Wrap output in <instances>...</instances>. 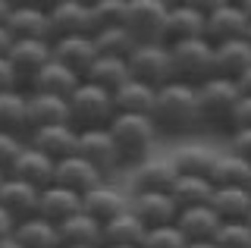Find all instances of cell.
<instances>
[{
    "label": "cell",
    "instance_id": "11a10c76",
    "mask_svg": "<svg viewBox=\"0 0 251 248\" xmlns=\"http://www.w3.org/2000/svg\"><path fill=\"white\" fill-rule=\"evenodd\" d=\"M157 3H160V6H167V10H170V6H176L179 0H157Z\"/></svg>",
    "mask_w": 251,
    "mask_h": 248
},
{
    "label": "cell",
    "instance_id": "e575fe53",
    "mask_svg": "<svg viewBox=\"0 0 251 248\" xmlns=\"http://www.w3.org/2000/svg\"><path fill=\"white\" fill-rule=\"evenodd\" d=\"M170 195L179 207H195V204H207L210 195H214V185H210L207 176H176Z\"/></svg>",
    "mask_w": 251,
    "mask_h": 248
},
{
    "label": "cell",
    "instance_id": "ba28073f",
    "mask_svg": "<svg viewBox=\"0 0 251 248\" xmlns=\"http://www.w3.org/2000/svg\"><path fill=\"white\" fill-rule=\"evenodd\" d=\"M163 22H167V6H160L157 0H126L123 25L138 44L163 41Z\"/></svg>",
    "mask_w": 251,
    "mask_h": 248
},
{
    "label": "cell",
    "instance_id": "d6986e66",
    "mask_svg": "<svg viewBox=\"0 0 251 248\" xmlns=\"http://www.w3.org/2000/svg\"><path fill=\"white\" fill-rule=\"evenodd\" d=\"M10 176H13V179L28 182V185H35V189H44V185L53 182V160L47 157V154L35 151L25 142V148L19 151V157H16L13 167H10Z\"/></svg>",
    "mask_w": 251,
    "mask_h": 248
},
{
    "label": "cell",
    "instance_id": "3957f363",
    "mask_svg": "<svg viewBox=\"0 0 251 248\" xmlns=\"http://www.w3.org/2000/svg\"><path fill=\"white\" fill-rule=\"evenodd\" d=\"M107 132L113 138L116 151H120L123 167H135L141 160H148L151 145L157 138V129L151 123V116L145 113H116L107 123Z\"/></svg>",
    "mask_w": 251,
    "mask_h": 248
},
{
    "label": "cell",
    "instance_id": "836d02e7",
    "mask_svg": "<svg viewBox=\"0 0 251 248\" xmlns=\"http://www.w3.org/2000/svg\"><path fill=\"white\" fill-rule=\"evenodd\" d=\"M151 100H154V88L145 82H123L120 88L113 91V104H116V113H145L151 110Z\"/></svg>",
    "mask_w": 251,
    "mask_h": 248
},
{
    "label": "cell",
    "instance_id": "6125c7cd",
    "mask_svg": "<svg viewBox=\"0 0 251 248\" xmlns=\"http://www.w3.org/2000/svg\"><path fill=\"white\" fill-rule=\"evenodd\" d=\"M245 223H248V226H251V214H248V220H245Z\"/></svg>",
    "mask_w": 251,
    "mask_h": 248
},
{
    "label": "cell",
    "instance_id": "6f0895ef",
    "mask_svg": "<svg viewBox=\"0 0 251 248\" xmlns=\"http://www.w3.org/2000/svg\"><path fill=\"white\" fill-rule=\"evenodd\" d=\"M63 248H98V245H63Z\"/></svg>",
    "mask_w": 251,
    "mask_h": 248
},
{
    "label": "cell",
    "instance_id": "680465c9",
    "mask_svg": "<svg viewBox=\"0 0 251 248\" xmlns=\"http://www.w3.org/2000/svg\"><path fill=\"white\" fill-rule=\"evenodd\" d=\"M6 176H10V173H6V170H0V185H3V179H6Z\"/></svg>",
    "mask_w": 251,
    "mask_h": 248
},
{
    "label": "cell",
    "instance_id": "be15d7a7",
    "mask_svg": "<svg viewBox=\"0 0 251 248\" xmlns=\"http://www.w3.org/2000/svg\"><path fill=\"white\" fill-rule=\"evenodd\" d=\"M248 192H251V182H248Z\"/></svg>",
    "mask_w": 251,
    "mask_h": 248
},
{
    "label": "cell",
    "instance_id": "ac0fdd59",
    "mask_svg": "<svg viewBox=\"0 0 251 248\" xmlns=\"http://www.w3.org/2000/svg\"><path fill=\"white\" fill-rule=\"evenodd\" d=\"M38 192H41V189L6 176L3 185H0V207L13 217V223L25 220V217H35L38 214Z\"/></svg>",
    "mask_w": 251,
    "mask_h": 248
},
{
    "label": "cell",
    "instance_id": "cb8c5ba5",
    "mask_svg": "<svg viewBox=\"0 0 251 248\" xmlns=\"http://www.w3.org/2000/svg\"><path fill=\"white\" fill-rule=\"evenodd\" d=\"M248 66H251L248 38H232V41L214 44V75H223V79L235 82Z\"/></svg>",
    "mask_w": 251,
    "mask_h": 248
},
{
    "label": "cell",
    "instance_id": "277c9868",
    "mask_svg": "<svg viewBox=\"0 0 251 248\" xmlns=\"http://www.w3.org/2000/svg\"><path fill=\"white\" fill-rule=\"evenodd\" d=\"M66 107H69V126H75L78 132L82 129H100L116 116L113 95L94 82H85V79L66 98Z\"/></svg>",
    "mask_w": 251,
    "mask_h": 248
},
{
    "label": "cell",
    "instance_id": "f5cc1de1",
    "mask_svg": "<svg viewBox=\"0 0 251 248\" xmlns=\"http://www.w3.org/2000/svg\"><path fill=\"white\" fill-rule=\"evenodd\" d=\"M235 3H239V10L245 13V16H248V22H251V0H235Z\"/></svg>",
    "mask_w": 251,
    "mask_h": 248
},
{
    "label": "cell",
    "instance_id": "8992f818",
    "mask_svg": "<svg viewBox=\"0 0 251 248\" xmlns=\"http://www.w3.org/2000/svg\"><path fill=\"white\" fill-rule=\"evenodd\" d=\"M129 63V75L135 82H145L151 88H160V85L173 82V63H170V48L163 41H148L138 44L135 50L126 57Z\"/></svg>",
    "mask_w": 251,
    "mask_h": 248
},
{
    "label": "cell",
    "instance_id": "91938a15",
    "mask_svg": "<svg viewBox=\"0 0 251 248\" xmlns=\"http://www.w3.org/2000/svg\"><path fill=\"white\" fill-rule=\"evenodd\" d=\"M107 248H138V245H107Z\"/></svg>",
    "mask_w": 251,
    "mask_h": 248
},
{
    "label": "cell",
    "instance_id": "b9f144b4",
    "mask_svg": "<svg viewBox=\"0 0 251 248\" xmlns=\"http://www.w3.org/2000/svg\"><path fill=\"white\" fill-rule=\"evenodd\" d=\"M229 151L251 164V129H232L229 132Z\"/></svg>",
    "mask_w": 251,
    "mask_h": 248
},
{
    "label": "cell",
    "instance_id": "484cf974",
    "mask_svg": "<svg viewBox=\"0 0 251 248\" xmlns=\"http://www.w3.org/2000/svg\"><path fill=\"white\" fill-rule=\"evenodd\" d=\"M6 28H10L13 38H47L50 41V19H47V10L35 3H22L13 6L10 16H6Z\"/></svg>",
    "mask_w": 251,
    "mask_h": 248
},
{
    "label": "cell",
    "instance_id": "52a82bcc",
    "mask_svg": "<svg viewBox=\"0 0 251 248\" xmlns=\"http://www.w3.org/2000/svg\"><path fill=\"white\" fill-rule=\"evenodd\" d=\"M75 154L88 160V164L98 170L104 179H107V176H113L116 170L123 167L120 151H116V145H113V138H110L107 126H100V129H82V132H78V142H75Z\"/></svg>",
    "mask_w": 251,
    "mask_h": 248
},
{
    "label": "cell",
    "instance_id": "db71d44e",
    "mask_svg": "<svg viewBox=\"0 0 251 248\" xmlns=\"http://www.w3.org/2000/svg\"><path fill=\"white\" fill-rule=\"evenodd\" d=\"M185 248H217V245L214 242H188Z\"/></svg>",
    "mask_w": 251,
    "mask_h": 248
},
{
    "label": "cell",
    "instance_id": "e7e4bbea",
    "mask_svg": "<svg viewBox=\"0 0 251 248\" xmlns=\"http://www.w3.org/2000/svg\"><path fill=\"white\" fill-rule=\"evenodd\" d=\"M232 3H235V0H232Z\"/></svg>",
    "mask_w": 251,
    "mask_h": 248
},
{
    "label": "cell",
    "instance_id": "c3c4849f",
    "mask_svg": "<svg viewBox=\"0 0 251 248\" xmlns=\"http://www.w3.org/2000/svg\"><path fill=\"white\" fill-rule=\"evenodd\" d=\"M10 44H13V35H10V28H6V25H0V57H6Z\"/></svg>",
    "mask_w": 251,
    "mask_h": 248
},
{
    "label": "cell",
    "instance_id": "9a60e30c",
    "mask_svg": "<svg viewBox=\"0 0 251 248\" xmlns=\"http://www.w3.org/2000/svg\"><path fill=\"white\" fill-rule=\"evenodd\" d=\"M53 182L63 185V189H73L75 195H85V192H91L94 185L104 182V176H100L85 157L69 154V157H63V160L53 164Z\"/></svg>",
    "mask_w": 251,
    "mask_h": 248
},
{
    "label": "cell",
    "instance_id": "d4e9b609",
    "mask_svg": "<svg viewBox=\"0 0 251 248\" xmlns=\"http://www.w3.org/2000/svg\"><path fill=\"white\" fill-rule=\"evenodd\" d=\"M176 167L173 160H141L132 167V192H170L176 182Z\"/></svg>",
    "mask_w": 251,
    "mask_h": 248
},
{
    "label": "cell",
    "instance_id": "4fadbf2b",
    "mask_svg": "<svg viewBox=\"0 0 251 248\" xmlns=\"http://www.w3.org/2000/svg\"><path fill=\"white\" fill-rule=\"evenodd\" d=\"M47 19H50V41L66 35H94L88 0H66V3L47 10Z\"/></svg>",
    "mask_w": 251,
    "mask_h": 248
},
{
    "label": "cell",
    "instance_id": "6da1fadb",
    "mask_svg": "<svg viewBox=\"0 0 251 248\" xmlns=\"http://www.w3.org/2000/svg\"><path fill=\"white\" fill-rule=\"evenodd\" d=\"M151 116L157 135H188L198 129V104H195V85L185 82H167L154 88Z\"/></svg>",
    "mask_w": 251,
    "mask_h": 248
},
{
    "label": "cell",
    "instance_id": "4316f807",
    "mask_svg": "<svg viewBox=\"0 0 251 248\" xmlns=\"http://www.w3.org/2000/svg\"><path fill=\"white\" fill-rule=\"evenodd\" d=\"M204 32V16L198 10L185 3H176L167 10V22H163V44L188 41V38H201Z\"/></svg>",
    "mask_w": 251,
    "mask_h": 248
},
{
    "label": "cell",
    "instance_id": "7402d4cb",
    "mask_svg": "<svg viewBox=\"0 0 251 248\" xmlns=\"http://www.w3.org/2000/svg\"><path fill=\"white\" fill-rule=\"evenodd\" d=\"M75 211H82V195H75L73 189L50 182L38 192V214L50 223H63L66 217H73Z\"/></svg>",
    "mask_w": 251,
    "mask_h": 248
},
{
    "label": "cell",
    "instance_id": "816d5d0a",
    "mask_svg": "<svg viewBox=\"0 0 251 248\" xmlns=\"http://www.w3.org/2000/svg\"><path fill=\"white\" fill-rule=\"evenodd\" d=\"M10 10H13V6L6 3V0H0V25H6V16H10Z\"/></svg>",
    "mask_w": 251,
    "mask_h": 248
},
{
    "label": "cell",
    "instance_id": "681fc988",
    "mask_svg": "<svg viewBox=\"0 0 251 248\" xmlns=\"http://www.w3.org/2000/svg\"><path fill=\"white\" fill-rule=\"evenodd\" d=\"M35 6H41V10H53V6H60V3H66V0H31Z\"/></svg>",
    "mask_w": 251,
    "mask_h": 248
},
{
    "label": "cell",
    "instance_id": "f6af8a7d",
    "mask_svg": "<svg viewBox=\"0 0 251 248\" xmlns=\"http://www.w3.org/2000/svg\"><path fill=\"white\" fill-rule=\"evenodd\" d=\"M179 3H185V6H192V10H198L201 16H207V13H214L217 6L232 3V0H179Z\"/></svg>",
    "mask_w": 251,
    "mask_h": 248
},
{
    "label": "cell",
    "instance_id": "d6a6232c",
    "mask_svg": "<svg viewBox=\"0 0 251 248\" xmlns=\"http://www.w3.org/2000/svg\"><path fill=\"white\" fill-rule=\"evenodd\" d=\"M129 79H132V75H129V63H126L123 57H104V53H98V60H94L91 69L85 73V82L100 85V88L110 91V95H113L123 82H129Z\"/></svg>",
    "mask_w": 251,
    "mask_h": 248
},
{
    "label": "cell",
    "instance_id": "94428289",
    "mask_svg": "<svg viewBox=\"0 0 251 248\" xmlns=\"http://www.w3.org/2000/svg\"><path fill=\"white\" fill-rule=\"evenodd\" d=\"M245 38H248V44H251V22H248V35Z\"/></svg>",
    "mask_w": 251,
    "mask_h": 248
},
{
    "label": "cell",
    "instance_id": "d590c367",
    "mask_svg": "<svg viewBox=\"0 0 251 248\" xmlns=\"http://www.w3.org/2000/svg\"><path fill=\"white\" fill-rule=\"evenodd\" d=\"M217 151L204 148V145H188V148L173 154V167H176L179 176H207L210 167H214Z\"/></svg>",
    "mask_w": 251,
    "mask_h": 248
},
{
    "label": "cell",
    "instance_id": "f907efd6",
    "mask_svg": "<svg viewBox=\"0 0 251 248\" xmlns=\"http://www.w3.org/2000/svg\"><path fill=\"white\" fill-rule=\"evenodd\" d=\"M0 248H22V245H19V239H16L13 232H10V236H3V239H0Z\"/></svg>",
    "mask_w": 251,
    "mask_h": 248
},
{
    "label": "cell",
    "instance_id": "9c48e42d",
    "mask_svg": "<svg viewBox=\"0 0 251 248\" xmlns=\"http://www.w3.org/2000/svg\"><path fill=\"white\" fill-rule=\"evenodd\" d=\"M6 60L19 75V85L28 88V82L38 75V69L50 60V41L47 38H13Z\"/></svg>",
    "mask_w": 251,
    "mask_h": 248
},
{
    "label": "cell",
    "instance_id": "30bf717a",
    "mask_svg": "<svg viewBox=\"0 0 251 248\" xmlns=\"http://www.w3.org/2000/svg\"><path fill=\"white\" fill-rule=\"evenodd\" d=\"M129 211L145 223V229H151V226H170V223H176L179 204L173 201L170 192H132Z\"/></svg>",
    "mask_w": 251,
    "mask_h": 248
},
{
    "label": "cell",
    "instance_id": "74e56055",
    "mask_svg": "<svg viewBox=\"0 0 251 248\" xmlns=\"http://www.w3.org/2000/svg\"><path fill=\"white\" fill-rule=\"evenodd\" d=\"M88 10H91L94 32H100V28L123 25V19H126V0H88Z\"/></svg>",
    "mask_w": 251,
    "mask_h": 248
},
{
    "label": "cell",
    "instance_id": "ffe728a7",
    "mask_svg": "<svg viewBox=\"0 0 251 248\" xmlns=\"http://www.w3.org/2000/svg\"><path fill=\"white\" fill-rule=\"evenodd\" d=\"M220 223L223 220L210 211V204L179 207V214H176V229L185 236V242H210Z\"/></svg>",
    "mask_w": 251,
    "mask_h": 248
},
{
    "label": "cell",
    "instance_id": "8d00e7d4",
    "mask_svg": "<svg viewBox=\"0 0 251 248\" xmlns=\"http://www.w3.org/2000/svg\"><path fill=\"white\" fill-rule=\"evenodd\" d=\"M94 44H98V53H104V57H123V60L138 48V41L132 38V32L126 25H113V28L94 32Z\"/></svg>",
    "mask_w": 251,
    "mask_h": 248
},
{
    "label": "cell",
    "instance_id": "8fae6325",
    "mask_svg": "<svg viewBox=\"0 0 251 248\" xmlns=\"http://www.w3.org/2000/svg\"><path fill=\"white\" fill-rule=\"evenodd\" d=\"M50 57L60 60L63 66H69L75 75H82L91 69V63L98 60V44L94 35H66V38H53L50 41Z\"/></svg>",
    "mask_w": 251,
    "mask_h": 248
},
{
    "label": "cell",
    "instance_id": "f1b7e54d",
    "mask_svg": "<svg viewBox=\"0 0 251 248\" xmlns=\"http://www.w3.org/2000/svg\"><path fill=\"white\" fill-rule=\"evenodd\" d=\"M145 239V223L126 207L123 214H116L113 220L100 223V248L107 245H141Z\"/></svg>",
    "mask_w": 251,
    "mask_h": 248
},
{
    "label": "cell",
    "instance_id": "f546056e",
    "mask_svg": "<svg viewBox=\"0 0 251 248\" xmlns=\"http://www.w3.org/2000/svg\"><path fill=\"white\" fill-rule=\"evenodd\" d=\"M0 132L28 135V116H25V88L0 91Z\"/></svg>",
    "mask_w": 251,
    "mask_h": 248
},
{
    "label": "cell",
    "instance_id": "7a4b0ae2",
    "mask_svg": "<svg viewBox=\"0 0 251 248\" xmlns=\"http://www.w3.org/2000/svg\"><path fill=\"white\" fill-rule=\"evenodd\" d=\"M239 88L232 79L210 75L195 85V104H198V126L204 129H232V110L239 104Z\"/></svg>",
    "mask_w": 251,
    "mask_h": 248
},
{
    "label": "cell",
    "instance_id": "4dcf8cb0",
    "mask_svg": "<svg viewBox=\"0 0 251 248\" xmlns=\"http://www.w3.org/2000/svg\"><path fill=\"white\" fill-rule=\"evenodd\" d=\"M207 179H210L214 189H217V185H248L251 182V164L242 160L239 154H232V151L217 154Z\"/></svg>",
    "mask_w": 251,
    "mask_h": 248
},
{
    "label": "cell",
    "instance_id": "7c38bea8",
    "mask_svg": "<svg viewBox=\"0 0 251 248\" xmlns=\"http://www.w3.org/2000/svg\"><path fill=\"white\" fill-rule=\"evenodd\" d=\"M245 35H248V16L239 10V3H223L204 16L201 38L210 44H223V41H232V38H245Z\"/></svg>",
    "mask_w": 251,
    "mask_h": 248
},
{
    "label": "cell",
    "instance_id": "7bdbcfd3",
    "mask_svg": "<svg viewBox=\"0 0 251 248\" xmlns=\"http://www.w3.org/2000/svg\"><path fill=\"white\" fill-rule=\"evenodd\" d=\"M232 129H251V98H239V104L232 110Z\"/></svg>",
    "mask_w": 251,
    "mask_h": 248
},
{
    "label": "cell",
    "instance_id": "5bb4252c",
    "mask_svg": "<svg viewBox=\"0 0 251 248\" xmlns=\"http://www.w3.org/2000/svg\"><path fill=\"white\" fill-rule=\"evenodd\" d=\"M25 142L35 151L47 154V157L57 164V160L75 154V142H78V129L69 126V123H60V126H41V129H31L25 135Z\"/></svg>",
    "mask_w": 251,
    "mask_h": 248
},
{
    "label": "cell",
    "instance_id": "9f6ffc18",
    "mask_svg": "<svg viewBox=\"0 0 251 248\" xmlns=\"http://www.w3.org/2000/svg\"><path fill=\"white\" fill-rule=\"evenodd\" d=\"M10 6H22V3H31V0H6Z\"/></svg>",
    "mask_w": 251,
    "mask_h": 248
},
{
    "label": "cell",
    "instance_id": "ab89813d",
    "mask_svg": "<svg viewBox=\"0 0 251 248\" xmlns=\"http://www.w3.org/2000/svg\"><path fill=\"white\" fill-rule=\"evenodd\" d=\"M185 236L176 229V223L170 226H151L145 229V239H141L138 248H185Z\"/></svg>",
    "mask_w": 251,
    "mask_h": 248
},
{
    "label": "cell",
    "instance_id": "2e32d148",
    "mask_svg": "<svg viewBox=\"0 0 251 248\" xmlns=\"http://www.w3.org/2000/svg\"><path fill=\"white\" fill-rule=\"evenodd\" d=\"M25 116H28V132L41 126H60L69 123L66 98L44 95V91H25Z\"/></svg>",
    "mask_w": 251,
    "mask_h": 248
},
{
    "label": "cell",
    "instance_id": "e0dca14e",
    "mask_svg": "<svg viewBox=\"0 0 251 248\" xmlns=\"http://www.w3.org/2000/svg\"><path fill=\"white\" fill-rule=\"evenodd\" d=\"M126 207H129V195H123V192L116 189V185H110L107 179L82 195V211L88 217H94L98 223L113 220V217L123 214Z\"/></svg>",
    "mask_w": 251,
    "mask_h": 248
},
{
    "label": "cell",
    "instance_id": "1f68e13d",
    "mask_svg": "<svg viewBox=\"0 0 251 248\" xmlns=\"http://www.w3.org/2000/svg\"><path fill=\"white\" fill-rule=\"evenodd\" d=\"M63 245H98L100 248V223L88 217L85 211H75L73 217H66L63 223H57Z\"/></svg>",
    "mask_w": 251,
    "mask_h": 248
},
{
    "label": "cell",
    "instance_id": "bcb514c9",
    "mask_svg": "<svg viewBox=\"0 0 251 248\" xmlns=\"http://www.w3.org/2000/svg\"><path fill=\"white\" fill-rule=\"evenodd\" d=\"M235 88H239V95H242V98H251V66L239 75V79H235Z\"/></svg>",
    "mask_w": 251,
    "mask_h": 248
},
{
    "label": "cell",
    "instance_id": "ee69618b",
    "mask_svg": "<svg viewBox=\"0 0 251 248\" xmlns=\"http://www.w3.org/2000/svg\"><path fill=\"white\" fill-rule=\"evenodd\" d=\"M13 88H22L19 75H16V69L10 66V60L0 57V91H13Z\"/></svg>",
    "mask_w": 251,
    "mask_h": 248
},
{
    "label": "cell",
    "instance_id": "5b68a950",
    "mask_svg": "<svg viewBox=\"0 0 251 248\" xmlns=\"http://www.w3.org/2000/svg\"><path fill=\"white\" fill-rule=\"evenodd\" d=\"M170 48V63H173V79L185 85H198L214 75V44L204 38H188V41L167 44Z\"/></svg>",
    "mask_w": 251,
    "mask_h": 248
},
{
    "label": "cell",
    "instance_id": "60d3db41",
    "mask_svg": "<svg viewBox=\"0 0 251 248\" xmlns=\"http://www.w3.org/2000/svg\"><path fill=\"white\" fill-rule=\"evenodd\" d=\"M25 148V138L22 135H13V132H0V170L10 173L13 160L19 157V151Z\"/></svg>",
    "mask_w": 251,
    "mask_h": 248
},
{
    "label": "cell",
    "instance_id": "7dc6e473",
    "mask_svg": "<svg viewBox=\"0 0 251 248\" xmlns=\"http://www.w3.org/2000/svg\"><path fill=\"white\" fill-rule=\"evenodd\" d=\"M13 226H16V223H13V217L6 214L3 207H0V239H3V236H10V232H13Z\"/></svg>",
    "mask_w": 251,
    "mask_h": 248
},
{
    "label": "cell",
    "instance_id": "603a6c76",
    "mask_svg": "<svg viewBox=\"0 0 251 248\" xmlns=\"http://www.w3.org/2000/svg\"><path fill=\"white\" fill-rule=\"evenodd\" d=\"M207 204L223 223L248 220V214H251V192H248V185H217Z\"/></svg>",
    "mask_w": 251,
    "mask_h": 248
},
{
    "label": "cell",
    "instance_id": "f35d334b",
    "mask_svg": "<svg viewBox=\"0 0 251 248\" xmlns=\"http://www.w3.org/2000/svg\"><path fill=\"white\" fill-rule=\"evenodd\" d=\"M210 242H214L217 248H251V226L245 220L220 223Z\"/></svg>",
    "mask_w": 251,
    "mask_h": 248
},
{
    "label": "cell",
    "instance_id": "44dd1931",
    "mask_svg": "<svg viewBox=\"0 0 251 248\" xmlns=\"http://www.w3.org/2000/svg\"><path fill=\"white\" fill-rule=\"evenodd\" d=\"M82 82V75H75L69 66H63L60 60H47V63L38 69V75L28 82L25 91H44V95H57V98H69L75 91V85Z\"/></svg>",
    "mask_w": 251,
    "mask_h": 248
},
{
    "label": "cell",
    "instance_id": "83f0119b",
    "mask_svg": "<svg viewBox=\"0 0 251 248\" xmlns=\"http://www.w3.org/2000/svg\"><path fill=\"white\" fill-rule=\"evenodd\" d=\"M13 236L19 239L22 248H63V239H60L57 223L44 220L41 214L19 220V223L13 226Z\"/></svg>",
    "mask_w": 251,
    "mask_h": 248
}]
</instances>
